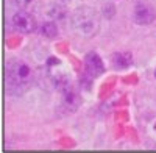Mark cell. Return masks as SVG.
Listing matches in <instances>:
<instances>
[{
  "label": "cell",
  "mask_w": 156,
  "mask_h": 153,
  "mask_svg": "<svg viewBox=\"0 0 156 153\" xmlns=\"http://www.w3.org/2000/svg\"><path fill=\"white\" fill-rule=\"evenodd\" d=\"M6 91L8 94L20 95L33 84L34 70L28 62L19 58H11L6 61Z\"/></svg>",
  "instance_id": "cell-1"
},
{
  "label": "cell",
  "mask_w": 156,
  "mask_h": 153,
  "mask_svg": "<svg viewBox=\"0 0 156 153\" xmlns=\"http://www.w3.org/2000/svg\"><path fill=\"white\" fill-rule=\"evenodd\" d=\"M70 30L83 37V39H90L100 31V14L92 6H78L69 19Z\"/></svg>",
  "instance_id": "cell-2"
},
{
  "label": "cell",
  "mask_w": 156,
  "mask_h": 153,
  "mask_svg": "<svg viewBox=\"0 0 156 153\" xmlns=\"http://www.w3.org/2000/svg\"><path fill=\"white\" fill-rule=\"evenodd\" d=\"M11 23L16 31L23 33V34H30V33L36 31V28H37V22H36L34 14L28 12V11H23V9H17L12 14Z\"/></svg>",
  "instance_id": "cell-3"
},
{
  "label": "cell",
  "mask_w": 156,
  "mask_h": 153,
  "mask_svg": "<svg viewBox=\"0 0 156 153\" xmlns=\"http://www.w3.org/2000/svg\"><path fill=\"white\" fill-rule=\"evenodd\" d=\"M103 72H105V66H103L101 58L95 52L87 53L86 58H84V73H86L87 78L94 80L97 76H100Z\"/></svg>",
  "instance_id": "cell-4"
},
{
  "label": "cell",
  "mask_w": 156,
  "mask_h": 153,
  "mask_svg": "<svg viewBox=\"0 0 156 153\" xmlns=\"http://www.w3.org/2000/svg\"><path fill=\"white\" fill-rule=\"evenodd\" d=\"M133 19L137 25H151L154 20H156V12L154 9L144 3V2H140L134 6V11H133Z\"/></svg>",
  "instance_id": "cell-5"
},
{
  "label": "cell",
  "mask_w": 156,
  "mask_h": 153,
  "mask_svg": "<svg viewBox=\"0 0 156 153\" xmlns=\"http://www.w3.org/2000/svg\"><path fill=\"white\" fill-rule=\"evenodd\" d=\"M61 101H62V106L66 109H69L70 112H73L80 108L81 97H80V92L76 91V87L73 86V83L61 91Z\"/></svg>",
  "instance_id": "cell-6"
},
{
  "label": "cell",
  "mask_w": 156,
  "mask_h": 153,
  "mask_svg": "<svg viewBox=\"0 0 156 153\" xmlns=\"http://www.w3.org/2000/svg\"><path fill=\"white\" fill-rule=\"evenodd\" d=\"M133 58L128 52H119L112 55V64L115 69H126L128 66H131Z\"/></svg>",
  "instance_id": "cell-7"
},
{
  "label": "cell",
  "mask_w": 156,
  "mask_h": 153,
  "mask_svg": "<svg viewBox=\"0 0 156 153\" xmlns=\"http://www.w3.org/2000/svg\"><path fill=\"white\" fill-rule=\"evenodd\" d=\"M17 9H23L28 12H37L41 9V0H12Z\"/></svg>",
  "instance_id": "cell-8"
},
{
  "label": "cell",
  "mask_w": 156,
  "mask_h": 153,
  "mask_svg": "<svg viewBox=\"0 0 156 153\" xmlns=\"http://www.w3.org/2000/svg\"><path fill=\"white\" fill-rule=\"evenodd\" d=\"M45 14H47V17H50L51 20H55V22L64 20L67 17L66 8H64L62 5H51V6H48V9L45 11Z\"/></svg>",
  "instance_id": "cell-9"
},
{
  "label": "cell",
  "mask_w": 156,
  "mask_h": 153,
  "mask_svg": "<svg viewBox=\"0 0 156 153\" xmlns=\"http://www.w3.org/2000/svg\"><path fill=\"white\" fill-rule=\"evenodd\" d=\"M41 34L47 39H55L58 36V25L55 20H45L42 25H41Z\"/></svg>",
  "instance_id": "cell-10"
},
{
  "label": "cell",
  "mask_w": 156,
  "mask_h": 153,
  "mask_svg": "<svg viewBox=\"0 0 156 153\" xmlns=\"http://www.w3.org/2000/svg\"><path fill=\"white\" fill-rule=\"evenodd\" d=\"M154 76H156V72H154Z\"/></svg>",
  "instance_id": "cell-11"
},
{
  "label": "cell",
  "mask_w": 156,
  "mask_h": 153,
  "mask_svg": "<svg viewBox=\"0 0 156 153\" xmlns=\"http://www.w3.org/2000/svg\"><path fill=\"white\" fill-rule=\"evenodd\" d=\"M154 128H156V126H154Z\"/></svg>",
  "instance_id": "cell-12"
}]
</instances>
